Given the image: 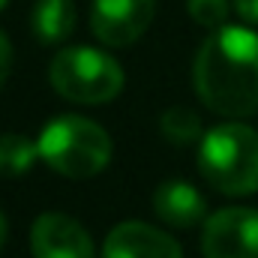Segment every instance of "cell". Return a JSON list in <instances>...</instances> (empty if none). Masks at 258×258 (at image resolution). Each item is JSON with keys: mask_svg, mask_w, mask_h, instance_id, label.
Returning a JSON list of instances; mask_svg holds the SVG:
<instances>
[{"mask_svg": "<svg viewBox=\"0 0 258 258\" xmlns=\"http://www.w3.org/2000/svg\"><path fill=\"white\" fill-rule=\"evenodd\" d=\"M102 258H183V249L171 234L129 219L108 231Z\"/></svg>", "mask_w": 258, "mask_h": 258, "instance_id": "8", "label": "cell"}, {"mask_svg": "<svg viewBox=\"0 0 258 258\" xmlns=\"http://www.w3.org/2000/svg\"><path fill=\"white\" fill-rule=\"evenodd\" d=\"M156 0H93L90 27L99 42L111 48H126L150 27Z\"/></svg>", "mask_w": 258, "mask_h": 258, "instance_id": "6", "label": "cell"}, {"mask_svg": "<svg viewBox=\"0 0 258 258\" xmlns=\"http://www.w3.org/2000/svg\"><path fill=\"white\" fill-rule=\"evenodd\" d=\"M186 9L195 24H201L207 30L222 27L228 18V0H186Z\"/></svg>", "mask_w": 258, "mask_h": 258, "instance_id": "13", "label": "cell"}, {"mask_svg": "<svg viewBox=\"0 0 258 258\" xmlns=\"http://www.w3.org/2000/svg\"><path fill=\"white\" fill-rule=\"evenodd\" d=\"M39 156V144L18 132L0 135V177H21Z\"/></svg>", "mask_w": 258, "mask_h": 258, "instance_id": "11", "label": "cell"}, {"mask_svg": "<svg viewBox=\"0 0 258 258\" xmlns=\"http://www.w3.org/2000/svg\"><path fill=\"white\" fill-rule=\"evenodd\" d=\"M33 258H93V240L84 225L66 213H42L30 228Z\"/></svg>", "mask_w": 258, "mask_h": 258, "instance_id": "7", "label": "cell"}, {"mask_svg": "<svg viewBox=\"0 0 258 258\" xmlns=\"http://www.w3.org/2000/svg\"><path fill=\"white\" fill-rule=\"evenodd\" d=\"M198 171L222 195L258 192V132L243 123H222L204 132Z\"/></svg>", "mask_w": 258, "mask_h": 258, "instance_id": "3", "label": "cell"}, {"mask_svg": "<svg viewBox=\"0 0 258 258\" xmlns=\"http://www.w3.org/2000/svg\"><path fill=\"white\" fill-rule=\"evenodd\" d=\"M48 81L69 102L102 105L123 90V69L114 57H108L99 48L75 45V48H63L51 60Z\"/></svg>", "mask_w": 258, "mask_h": 258, "instance_id": "4", "label": "cell"}, {"mask_svg": "<svg viewBox=\"0 0 258 258\" xmlns=\"http://www.w3.org/2000/svg\"><path fill=\"white\" fill-rule=\"evenodd\" d=\"M3 240H6V216L0 213V249H3Z\"/></svg>", "mask_w": 258, "mask_h": 258, "instance_id": "16", "label": "cell"}, {"mask_svg": "<svg viewBox=\"0 0 258 258\" xmlns=\"http://www.w3.org/2000/svg\"><path fill=\"white\" fill-rule=\"evenodd\" d=\"M204 258H258V210L225 207L201 228Z\"/></svg>", "mask_w": 258, "mask_h": 258, "instance_id": "5", "label": "cell"}, {"mask_svg": "<svg viewBox=\"0 0 258 258\" xmlns=\"http://www.w3.org/2000/svg\"><path fill=\"white\" fill-rule=\"evenodd\" d=\"M36 144L45 165L69 180H87L111 162V135L81 114H60L48 120Z\"/></svg>", "mask_w": 258, "mask_h": 258, "instance_id": "2", "label": "cell"}, {"mask_svg": "<svg viewBox=\"0 0 258 258\" xmlns=\"http://www.w3.org/2000/svg\"><path fill=\"white\" fill-rule=\"evenodd\" d=\"M9 69H12V45H9V39L0 33V90H3V84H6V78H9Z\"/></svg>", "mask_w": 258, "mask_h": 258, "instance_id": "14", "label": "cell"}, {"mask_svg": "<svg viewBox=\"0 0 258 258\" xmlns=\"http://www.w3.org/2000/svg\"><path fill=\"white\" fill-rule=\"evenodd\" d=\"M6 3H9V0H0V9H3V6H6Z\"/></svg>", "mask_w": 258, "mask_h": 258, "instance_id": "17", "label": "cell"}, {"mask_svg": "<svg viewBox=\"0 0 258 258\" xmlns=\"http://www.w3.org/2000/svg\"><path fill=\"white\" fill-rule=\"evenodd\" d=\"M198 99L225 117L258 111V33L249 27H216L195 54Z\"/></svg>", "mask_w": 258, "mask_h": 258, "instance_id": "1", "label": "cell"}, {"mask_svg": "<svg viewBox=\"0 0 258 258\" xmlns=\"http://www.w3.org/2000/svg\"><path fill=\"white\" fill-rule=\"evenodd\" d=\"M159 129L171 144H192L201 138V117L186 105H174L159 117Z\"/></svg>", "mask_w": 258, "mask_h": 258, "instance_id": "12", "label": "cell"}, {"mask_svg": "<svg viewBox=\"0 0 258 258\" xmlns=\"http://www.w3.org/2000/svg\"><path fill=\"white\" fill-rule=\"evenodd\" d=\"M234 9L240 12V18L258 24V0H234Z\"/></svg>", "mask_w": 258, "mask_h": 258, "instance_id": "15", "label": "cell"}, {"mask_svg": "<svg viewBox=\"0 0 258 258\" xmlns=\"http://www.w3.org/2000/svg\"><path fill=\"white\" fill-rule=\"evenodd\" d=\"M153 210L162 222H168L174 228H195L204 219L207 204H204V195L198 192L192 183L165 180L153 192Z\"/></svg>", "mask_w": 258, "mask_h": 258, "instance_id": "9", "label": "cell"}, {"mask_svg": "<svg viewBox=\"0 0 258 258\" xmlns=\"http://www.w3.org/2000/svg\"><path fill=\"white\" fill-rule=\"evenodd\" d=\"M33 33L42 42H63L75 30V3L72 0H39L30 15Z\"/></svg>", "mask_w": 258, "mask_h": 258, "instance_id": "10", "label": "cell"}]
</instances>
